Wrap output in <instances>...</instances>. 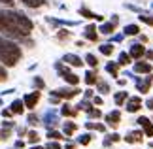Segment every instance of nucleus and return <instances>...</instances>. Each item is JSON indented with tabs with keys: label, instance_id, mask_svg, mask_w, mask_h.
Segmentation results:
<instances>
[{
	"label": "nucleus",
	"instance_id": "4c0bfd02",
	"mask_svg": "<svg viewBox=\"0 0 153 149\" xmlns=\"http://www.w3.org/2000/svg\"><path fill=\"white\" fill-rule=\"evenodd\" d=\"M34 85H36V87H44V81L42 79H34Z\"/></svg>",
	"mask_w": 153,
	"mask_h": 149
},
{
	"label": "nucleus",
	"instance_id": "9d476101",
	"mask_svg": "<svg viewBox=\"0 0 153 149\" xmlns=\"http://www.w3.org/2000/svg\"><path fill=\"white\" fill-rule=\"evenodd\" d=\"M144 53H146V49H144V47L140 45V44H136V45H132V47H131V57H134V59H140V57L144 55Z\"/></svg>",
	"mask_w": 153,
	"mask_h": 149
},
{
	"label": "nucleus",
	"instance_id": "7ed1b4c3",
	"mask_svg": "<svg viewBox=\"0 0 153 149\" xmlns=\"http://www.w3.org/2000/svg\"><path fill=\"white\" fill-rule=\"evenodd\" d=\"M59 68V72H62V76H64V79H66L68 83H72V85H76V83L79 81V77L76 76V74H70L66 68H62V66H57Z\"/></svg>",
	"mask_w": 153,
	"mask_h": 149
},
{
	"label": "nucleus",
	"instance_id": "412c9836",
	"mask_svg": "<svg viewBox=\"0 0 153 149\" xmlns=\"http://www.w3.org/2000/svg\"><path fill=\"white\" fill-rule=\"evenodd\" d=\"M128 62H131V57H128L127 53H121V55H119V64L125 66V64H128Z\"/></svg>",
	"mask_w": 153,
	"mask_h": 149
},
{
	"label": "nucleus",
	"instance_id": "20e7f679",
	"mask_svg": "<svg viewBox=\"0 0 153 149\" xmlns=\"http://www.w3.org/2000/svg\"><path fill=\"white\" fill-rule=\"evenodd\" d=\"M38 100H40V93L38 91L36 93H30V94H27V96H25V106H27V108H34Z\"/></svg>",
	"mask_w": 153,
	"mask_h": 149
},
{
	"label": "nucleus",
	"instance_id": "cd10ccee",
	"mask_svg": "<svg viewBox=\"0 0 153 149\" xmlns=\"http://www.w3.org/2000/svg\"><path fill=\"white\" fill-rule=\"evenodd\" d=\"M108 72L111 76H117V66H115V64H108Z\"/></svg>",
	"mask_w": 153,
	"mask_h": 149
},
{
	"label": "nucleus",
	"instance_id": "2eb2a0df",
	"mask_svg": "<svg viewBox=\"0 0 153 149\" xmlns=\"http://www.w3.org/2000/svg\"><path fill=\"white\" fill-rule=\"evenodd\" d=\"M27 6H30V8H40V6H44L45 2L44 0H23Z\"/></svg>",
	"mask_w": 153,
	"mask_h": 149
},
{
	"label": "nucleus",
	"instance_id": "f8f14e48",
	"mask_svg": "<svg viewBox=\"0 0 153 149\" xmlns=\"http://www.w3.org/2000/svg\"><path fill=\"white\" fill-rule=\"evenodd\" d=\"M151 87V77H146V81H140L138 83V91L140 93H148Z\"/></svg>",
	"mask_w": 153,
	"mask_h": 149
},
{
	"label": "nucleus",
	"instance_id": "1a4fd4ad",
	"mask_svg": "<svg viewBox=\"0 0 153 149\" xmlns=\"http://www.w3.org/2000/svg\"><path fill=\"white\" fill-rule=\"evenodd\" d=\"M140 106H142V100L136 96V98H131V100H128L127 110H128V111H138V110H140Z\"/></svg>",
	"mask_w": 153,
	"mask_h": 149
},
{
	"label": "nucleus",
	"instance_id": "39448f33",
	"mask_svg": "<svg viewBox=\"0 0 153 149\" xmlns=\"http://www.w3.org/2000/svg\"><path fill=\"white\" fill-rule=\"evenodd\" d=\"M78 93H79L78 89H59V91H55V94H57V96H61V98H72Z\"/></svg>",
	"mask_w": 153,
	"mask_h": 149
},
{
	"label": "nucleus",
	"instance_id": "f3484780",
	"mask_svg": "<svg viewBox=\"0 0 153 149\" xmlns=\"http://www.w3.org/2000/svg\"><path fill=\"white\" fill-rule=\"evenodd\" d=\"M11 111L13 113H23V102L21 100H15V102L11 104Z\"/></svg>",
	"mask_w": 153,
	"mask_h": 149
},
{
	"label": "nucleus",
	"instance_id": "e433bc0d",
	"mask_svg": "<svg viewBox=\"0 0 153 149\" xmlns=\"http://www.w3.org/2000/svg\"><path fill=\"white\" fill-rule=\"evenodd\" d=\"M48 149H61V145H59V144H55V142H53V144H49V145H48Z\"/></svg>",
	"mask_w": 153,
	"mask_h": 149
},
{
	"label": "nucleus",
	"instance_id": "5701e85b",
	"mask_svg": "<svg viewBox=\"0 0 153 149\" xmlns=\"http://www.w3.org/2000/svg\"><path fill=\"white\" fill-rule=\"evenodd\" d=\"M85 61L89 62V66H93V68H95L97 64H98V61H97V57H95V55H87V57H85Z\"/></svg>",
	"mask_w": 153,
	"mask_h": 149
},
{
	"label": "nucleus",
	"instance_id": "dca6fc26",
	"mask_svg": "<svg viewBox=\"0 0 153 149\" xmlns=\"http://www.w3.org/2000/svg\"><path fill=\"white\" fill-rule=\"evenodd\" d=\"M79 13H81V15H85V17H89V19H98V21H102V17H100V15L91 13V11H89V10H85V8H83V10H79Z\"/></svg>",
	"mask_w": 153,
	"mask_h": 149
},
{
	"label": "nucleus",
	"instance_id": "58836bf2",
	"mask_svg": "<svg viewBox=\"0 0 153 149\" xmlns=\"http://www.w3.org/2000/svg\"><path fill=\"white\" fill-rule=\"evenodd\" d=\"M0 4H8V6H13V0H0Z\"/></svg>",
	"mask_w": 153,
	"mask_h": 149
},
{
	"label": "nucleus",
	"instance_id": "393cba45",
	"mask_svg": "<svg viewBox=\"0 0 153 149\" xmlns=\"http://www.w3.org/2000/svg\"><path fill=\"white\" fill-rule=\"evenodd\" d=\"M28 142H30V144H38V142H40V136L36 132H28Z\"/></svg>",
	"mask_w": 153,
	"mask_h": 149
},
{
	"label": "nucleus",
	"instance_id": "79ce46f5",
	"mask_svg": "<svg viewBox=\"0 0 153 149\" xmlns=\"http://www.w3.org/2000/svg\"><path fill=\"white\" fill-rule=\"evenodd\" d=\"M32 149H44V147H32Z\"/></svg>",
	"mask_w": 153,
	"mask_h": 149
},
{
	"label": "nucleus",
	"instance_id": "ddd939ff",
	"mask_svg": "<svg viewBox=\"0 0 153 149\" xmlns=\"http://www.w3.org/2000/svg\"><path fill=\"white\" fill-rule=\"evenodd\" d=\"M138 32H140V28H138L136 25H128V27L125 28V34H128V36H136Z\"/></svg>",
	"mask_w": 153,
	"mask_h": 149
},
{
	"label": "nucleus",
	"instance_id": "b1692460",
	"mask_svg": "<svg viewBox=\"0 0 153 149\" xmlns=\"http://www.w3.org/2000/svg\"><path fill=\"white\" fill-rule=\"evenodd\" d=\"M74 130H76V125H74V123H66V127H64V132H66V136L74 134Z\"/></svg>",
	"mask_w": 153,
	"mask_h": 149
},
{
	"label": "nucleus",
	"instance_id": "a19ab883",
	"mask_svg": "<svg viewBox=\"0 0 153 149\" xmlns=\"http://www.w3.org/2000/svg\"><path fill=\"white\" fill-rule=\"evenodd\" d=\"M148 108H149V110H153V100H148Z\"/></svg>",
	"mask_w": 153,
	"mask_h": 149
},
{
	"label": "nucleus",
	"instance_id": "6ab92c4d",
	"mask_svg": "<svg viewBox=\"0 0 153 149\" xmlns=\"http://www.w3.org/2000/svg\"><path fill=\"white\" fill-rule=\"evenodd\" d=\"M85 81H87V85H95V83H97L98 79H97V76L93 74V72H87V76H85Z\"/></svg>",
	"mask_w": 153,
	"mask_h": 149
},
{
	"label": "nucleus",
	"instance_id": "c756f323",
	"mask_svg": "<svg viewBox=\"0 0 153 149\" xmlns=\"http://www.w3.org/2000/svg\"><path fill=\"white\" fill-rule=\"evenodd\" d=\"M4 79H8V74H6L4 66H0V81H4Z\"/></svg>",
	"mask_w": 153,
	"mask_h": 149
},
{
	"label": "nucleus",
	"instance_id": "9b49d317",
	"mask_svg": "<svg viewBox=\"0 0 153 149\" xmlns=\"http://www.w3.org/2000/svg\"><path fill=\"white\" fill-rule=\"evenodd\" d=\"M64 62H68V64H72V66H81V59L79 57H76V55H66L64 57Z\"/></svg>",
	"mask_w": 153,
	"mask_h": 149
},
{
	"label": "nucleus",
	"instance_id": "4be33fe9",
	"mask_svg": "<svg viewBox=\"0 0 153 149\" xmlns=\"http://www.w3.org/2000/svg\"><path fill=\"white\" fill-rule=\"evenodd\" d=\"M127 100V93H117L115 94V104H123Z\"/></svg>",
	"mask_w": 153,
	"mask_h": 149
},
{
	"label": "nucleus",
	"instance_id": "a878e982",
	"mask_svg": "<svg viewBox=\"0 0 153 149\" xmlns=\"http://www.w3.org/2000/svg\"><path fill=\"white\" fill-rule=\"evenodd\" d=\"M100 51L104 53V55H111V51H114V47H111L110 44H106V45H102V47H100Z\"/></svg>",
	"mask_w": 153,
	"mask_h": 149
},
{
	"label": "nucleus",
	"instance_id": "7c9ffc66",
	"mask_svg": "<svg viewBox=\"0 0 153 149\" xmlns=\"http://www.w3.org/2000/svg\"><path fill=\"white\" fill-rule=\"evenodd\" d=\"M87 128H97V130H104L102 125H95V123H87Z\"/></svg>",
	"mask_w": 153,
	"mask_h": 149
},
{
	"label": "nucleus",
	"instance_id": "0eeeda50",
	"mask_svg": "<svg viewBox=\"0 0 153 149\" xmlns=\"http://www.w3.org/2000/svg\"><path fill=\"white\" fill-rule=\"evenodd\" d=\"M138 123L144 127V132H146V134H148V136H153V125L148 121V119H146V117H140Z\"/></svg>",
	"mask_w": 153,
	"mask_h": 149
},
{
	"label": "nucleus",
	"instance_id": "f704fd0d",
	"mask_svg": "<svg viewBox=\"0 0 153 149\" xmlns=\"http://www.w3.org/2000/svg\"><path fill=\"white\" fill-rule=\"evenodd\" d=\"M98 89H100L102 93H108V85H106V83H98Z\"/></svg>",
	"mask_w": 153,
	"mask_h": 149
},
{
	"label": "nucleus",
	"instance_id": "f257e3e1",
	"mask_svg": "<svg viewBox=\"0 0 153 149\" xmlns=\"http://www.w3.org/2000/svg\"><path fill=\"white\" fill-rule=\"evenodd\" d=\"M32 30V21L21 13L13 11H4L0 13V32L8 34L11 38H21L27 36Z\"/></svg>",
	"mask_w": 153,
	"mask_h": 149
},
{
	"label": "nucleus",
	"instance_id": "423d86ee",
	"mask_svg": "<svg viewBox=\"0 0 153 149\" xmlns=\"http://www.w3.org/2000/svg\"><path fill=\"white\" fill-rule=\"evenodd\" d=\"M119 119H121L119 111H111V113H108V115H106V121H108L111 127H117V125H119Z\"/></svg>",
	"mask_w": 153,
	"mask_h": 149
},
{
	"label": "nucleus",
	"instance_id": "2f4dec72",
	"mask_svg": "<svg viewBox=\"0 0 153 149\" xmlns=\"http://www.w3.org/2000/svg\"><path fill=\"white\" fill-rule=\"evenodd\" d=\"M62 113H64V115H74V110H70V106H64V108H62Z\"/></svg>",
	"mask_w": 153,
	"mask_h": 149
},
{
	"label": "nucleus",
	"instance_id": "4468645a",
	"mask_svg": "<svg viewBox=\"0 0 153 149\" xmlns=\"http://www.w3.org/2000/svg\"><path fill=\"white\" fill-rule=\"evenodd\" d=\"M85 36L89 38V40H97V28L95 27H87V30H85Z\"/></svg>",
	"mask_w": 153,
	"mask_h": 149
},
{
	"label": "nucleus",
	"instance_id": "a211bd4d",
	"mask_svg": "<svg viewBox=\"0 0 153 149\" xmlns=\"http://www.w3.org/2000/svg\"><path fill=\"white\" fill-rule=\"evenodd\" d=\"M140 140H142V134H140V132H131L127 136V142H131V144H132V142H140Z\"/></svg>",
	"mask_w": 153,
	"mask_h": 149
},
{
	"label": "nucleus",
	"instance_id": "ea45409f",
	"mask_svg": "<svg viewBox=\"0 0 153 149\" xmlns=\"http://www.w3.org/2000/svg\"><path fill=\"white\" fill-rule=\"evenodd\" d=\"M95 104H97V106H100V104H102V98H98V96H97V98H95Z\"/></svg>",
	"mask_w": 153,
	"mask_h": 149
},
{
	"label": "nucleus",
	"instance_id": "bb28decb",
	"mask_svg": "<svg viewBox=\"0 0 153 149\" xmlns=\"http://www.w3.org/2000/svg\"><path fill=\"white\" fill-rule=\"evenodd\" d=\"M140 21L148 23V25H153V17H149V15H140Z\"/></svg>",
	"mask_w": 153,
	"mask_h": 149
},
{
	"label": "nucleus",
	"instance_id": "72a5a7b5",
	"mask_svg": "<svg viewBox=\"0 0 153 149\" xmlns=\"http://www.w3.org/2000/svg\"><path fill=\"white\" fill-rule=\"evenodd\" d=\"M89 115L91 117H100V111L98 110H89Z\"/></svg>",
	"mask_w": 153,
	"mask_h": 149
},
{
	"label": "nucleus",
	"instance_id": "f03ea898",
	"mask_svg": "<svg viewBox=\"0 0 153 149\" xmlns=\"http://www.w3.org/2000/svg\"><path fill=\"white\" fill-rule=\"evenodd\" d=\"M21 59V49L15 44L0 38V61L6 62L8 66H15L17 61Z\"/></svg>",
	"mask_w": 153,
	"mask_h": 149
},
{
	"label": "nucleus",
	"instance_id": "6e6552de",
	"mask_svg": "<svg viewBox=\"0 0 153 149\" xmlns=\"http://www.w3.org/2000/svg\"><path fill=\"white\" fill-rule=\"evenodd\" d=\"M134 72H138V74H149L151 72V64L149 62H138L136 66H134Z\"/></svg>",
	"mask_w": 153,
	"mask_h": 149
},
{
	"label": "nucleus",
	"instance_id": "473e14b6",
	"mask_svg": "<svg viewBox=\"0 0 153 149\" xmlns=\"http://www.w3.org/2000/svg\"><path fill=\"white\" fill-rule=\"evenodd\" d=\"M10 138V130H0V140H8Z\"/></svg>",
	"mask_w": 153,
	"mask_h": 149
},
{
	"label": "nucleus",
	"instance_id": "c85d7f7f",
	"mask_svg": "<svg viewBox=\"0 0 153 149\" xmlns=\"http://www.w3.org/2000/svg\"><path fill=\"white\" fill-rule=\"evenodd\" d=\"M79 142H81L83 145H85V144H89V142H91V134H83V136H81V140H79Z\"/></svg>",
	"mask_w": 153,
	"mask_h": 149
},
{
	"label": "nucleus",
	"instance_id": "aec40b11",
	"mask_svg": "<svg viewBox=\"0 0 153 149\" xmlns=\"http://www.w3.org/2000/svg\"><path fill=\"white\" fill-rule=\"evenodd\" d=\"M100 32L111 34V32H114V23H106V25H102V27H100Z\"/></svg>",
	"mask_w": 153,
	"mask_h": 149
},
{
	"label": "nucleus",
	"instance_id": "c9c22d12",
	"mask_svg": "<svg viewBox=\"0 0 153 149\" xmlns=\"http://www.w3.org/2000/svg\"><path fill=\"white\" fill-rule=\"evenodd\" d=\"M49 138H53V140H59V138H62L59 132H49Z\"/></svg>",
	"mask_w": 153,
	"mask_h": 149
}]
</instances>
